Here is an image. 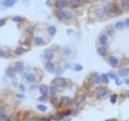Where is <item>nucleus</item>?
Segmentation results:
<instances>
[{
  "instance_id": "72a5a7b5",
  "label": "nucleus",
  "mask_w": 129,
  "mask_h": 121,
  "mask_svg": "<svg viewBox=\"0 0 129 121\" xmlns=\"http://www.w3.org/2000/svg\"><path fill=\"white\" fill-rule=\"evenodd\" d=\"M12 20L15 22H20V21H22V18L20 17V16H15V17L12 18Z\"/></svg>"
},
{
  "instance_id": "9b49d317",
  "label": "nucleus",
  "mask_w": 129,
  "mask_h": 121,
  "mask_svg": "<svg viewBox=\"0 0 129 121\" xmlns=\"http://www.w3.org/2000/svg\"><path fill=\"white\" fill-rule=\"evenodd\" d=\"M128 74H129V70L125 68H122L118 71V74L120 77H127L128 75Z\"/></svg>"
},
{
  "instance_id": "6e6552de",
  "label": "nucleus",
  "mask_w": 129,
  "mask_h": 121,
  "mask_svg": "<svg viewBox=\"0 0 129 121\" xmlns=\"http://www.w3.org/2000/svg\"><path fill=\"white\" fill-rule=\"evenodd\" d=\"M15 69L18 72H23L24 70V65L22 61H16L15 62Z\"/></svg>"
},
{
  "instance_id": "5701e85b",
  "label": "nucleus",
  "mask_w": 129,
  "mask_h": 121,
  "mask_svg": "<svg viewBox=\"0 0 129 121\" xmlns=\"http://www.w3.org/2000/svg\"><path fill=\"white\" fill-rule=\"evenodd\" d=\"M43 39L41 37H36L35 38V43L37 45H40L43 44Z\"/></svg>"
},
{
  "instance_id": "6ab92c4d",
  "label": "nucleus",
  "mask_w": 129,
  "mask_h": 121,
  "mask_svg": "<svg viewBox=\"0 0 129 121\" xmlns=\"http://www.w3.org/2000/svg\"><path fill=\"white\" fill-rule=\"evenodd\" d=\"M80 6V2L79 0H72L71 1V7L73 8L78 7Z\"/></svg>"
},
{
  "instance_id": "3c124183",
  "label": "nucleus",
  "mask_w": 129,
  "mask_h": 121,
  "mask_svg": "<svg viewBox=\"0 0 129 121\" xmlns=\"http://www.w3.org/2000/svg\"><path fill=\"white\" fill-rule=\"evenodd\" d=\"M106 121H114V120H106Z\"/></svg>"
},
{
  "instance_id": "f03ea898",
  "label": "nucleus",
  "mask_w": 129,
  "mask_h": 121,
  "mask_svg": "<svg viewBox=\"0 0 129 121\" xmlns=\"http://www.w3.org/2000/svg\"><path fill=\"white\" fill-rule=\"evenodd\" d=\"M104 11L107 13H114L117 11V7L113 3H108L104 7Z\"/></svg>"
},
{
  "instance_id": "7ed1b4c3",
  "label": "nucleus",
  "mask_w": 129,
  "mask_h": 121,
  "mask_svg": "<svg viewBox=\"0 0 129 121\" xmlns=\"http://www.w3.org/2000/svg\"><path fill=\"white\" fill-rule=\"evenodd\" d=\"M68 2L66 0H57L55 3V6L58 9H63L65 8L68 6Z\"/></svg>"
},
{
  "instance_id": "0eeeda50",
  "label": "nucleus",
  "mask_w": 129,
  "mask_h": 121,
  "mask_svg": "<svg viewBox=\"0 0 129 121\" xmlns=\"http://www.w3.org/2000/svg\"><path fill=\"white\" fill-rule=\"evenodd\" d=\"M54 68H55L54 64L52 63V62H50V61H48L47 63L45 65V69L48 72H49V73H52V72H53Z\"/></svg>"
},
{
  "instance_id": "1a4fd4ad",
  "label": "nucleus",
  "mask_w": 129,
  "mask_h": 121,
  "mask_svg": "<svg viewBox=\"0 0 129 121\" xmlns=\"http://www.w3.org/2000/svg\"><path fill=\"white\" fill-rule=\"evenodd\" d=\"M48 91V86L47 85L42 84V85L40 86V94H42V95H44V96L47 95Z\"/></svg>"
},
{
  "instance_id": "2f4dec72",
  "label": "nucleus",
  "mask_w": 129,
  "mask_h": 121,
  "mask_svg": "<svg viewBox=\"0 0 129 121\" xmlns=\"http://www.w3.org/2000/svg\"><path fill=\"white\" fill-rule=\"evenodd\" d=\"M108 76H109V78H111V79H116V74H115V73H113V72H109L108 73Z\"/></svg>"
},
{
  "instance_id": "aec40b11",
  "label": "nucleus",
  "mask_w": 129,
  "mask_h": 121,
  "mask_svg": "<svg viewBox=\"0 0 129 121\" xmlns=\"http://www.w3.org/2000/svg\"><path fill=\"white\" fill-rule=\"evenodd\" d=\"M57 17L58 18L59 20H63V19H64V11H58L57 12Z\"/></svg>"
},
{
  "instance_id": "ddd939ff",
  "label": "nucleus",
  "mask_w": 129,
  "mask_h": 121,
  "mask_svg": "<svg viewBox=\"0 0 129 121\" xmlns=\"http://www.w3.org/2000/svg\"><path fill=\"white\" fill-rule=\"evenodd\" d=\"M64 117V114L57 113V114H56V115H52V119L53 120H55V121H60V120H63Z\"/></svg>"
},
{
  "instance_id": "bb28decb",
  "label": "nucleus",
  "mask_w": 129,
  "mask_h": 121,
  "mask_svg": "<svg viewBox=\"0 0 129 121\" xmlns=\"http://www.w3.org/2000/svg\"><path fill=\"white\" fill-rule=\"evenodd\" d=\"M116 99H117V95L116 94H112L110 98V101L112 104H115L116 103Z\"/></svg>"
},
{
  "instance_id": "c9c22d12",
  "label": "nucleus",
  "mask_w": 129,
  "mask_h": 121,
  "mask_svg": "<svg viewBox=\"0 0 129 121\" xmlns=\"http://www.w3.org/2000/svg\"><path fill=\"white\" fill-rule=\"evenodd\" d=\"M56 73H57V74H63V73H64L63 69H62V68H60V67H59V68L57 69V72H56Z\"/></svg>"
},
{
  "instance_id": "4468645a",
  "label": "nucleus",
  "mask_w": 129,
  "mask_h": 121,
  "mask_svg": "<svg viewBox=\"0 0 129 121\" xmlns=\"http://www.w3.org/2000/svg\"><path fill=\"white\" fill-rule=\"evenodd\" d=\"M48 32L50 36H54L57 33V29L55 27H49L48 28Z\"/></svg>"
},
{
  "instance_id": "423d86ee",
  "label": "nucleus",
  "mask_w": 129,
  "mask_h": 121,
  "mask_svg": "<svg viewBox=\"0 0 129 121\" xmlns=\"http://www.w3.org/2000/svg\"><path fill=\"white\" fill-rule=\"evenodd\" d=\"M15 73H16V69L15 68H13V67H9L6 70V74L11 78H12L15 76Z\"/></svg>"
},
{
  "instance_id": "c03bdc74",
  "label": "nucleus",
  "mask_w": 129,
  "mask_h": 121,
  "mask_svg": "<svg viewBox=\"0 0 129 121\" xmlns=\"http://www.w3.org/2000/svg\"><path fill=\"white\" fill-rule=\"evenodd\" d=\"M5 57V53L3 50H0V57Z\"/></svg>"
},
{
  "instance_id": "39448f33",
  "label": "nucleus",
  "mask_w": 129,
  "mask_h": 121,
  "mask_svg": "<svg viewBox=\"0 0 129 121\" xmlns=\"http://www.w3.org/2000/svg\"><path fill=\"white\" fill-rule=\"evenodd\" d=\"M97 94L98 97H104L105 95L107 94V89L103 87H98L97 89Z\"/></svg>"
},
{
  "instance_id": "c756f323",
  "label": "nucleus",
  "mask_w": 129,
  "mask_h": 121,
  "mask_svg": "<svg viewBox=\"0 0 129 121\" xmlns=\"http://www.w3.org/2000/svg\"><path fill=\"white\" fill-rule=\"evenodd\" d=\"M74 69H75V70H76V71H82V69H83V67H82V65L77 64V65H75Z\"/></svg>"
},
{
  "instance_id": "09e8293b",
  "label": "nucleus",
  "mask_w": 129,
  "mask_h": 121,
  "mask_svg": "<svg viewBox=\"0 0 129 121\" xmlns=\"http://www.w3.org/2000/svg\"><path fill=\"white\" fill-rule=\"evenodd\" d=\"M46 4H48V6H50V5H51V3H50V2H47V3H46Z\"/></svg>"
},
{
  "instance_id": "20e7f679",
  "label": "nucleus",
  "mask_w": 129,
  "mask_h": 121,
  "mask_svg": "<svg viewBox=\"0 0 129 121\" xmlns=\"http://www.w3.org/2000/svg\"><path fill=\"white\" fill-rule=\"evenodd\" d=\"M45 57L46 60H48V61H50L51 60L53 59L54 53L51 48H47V49L45 51Z\"/></svg>"
},
{
  "instance_id": "8fccbe9b",
  "label": "nucleus",
  "mask_w": 129,
  "mask_h": 121,
  "mask_svg": "<svg viewBox=\"0 0 129 121\" xmlns=\"http://www.w3.org/2000/svg\"><path fill=\"white\" fill-rule=\"evenodd\" d=\"M11 1H13V0H6V2H11Z\"/></svg>"
},
{
  "instance_id": "ea45409f",
  "label": "nucleus",
  "mask_w": 129,
  "mask_h": 121,
  "mask_svg": "<svg viewBox=\"0 0 129 121\" xmlns=\"http://www.w3.org/2000/svg\"><path fill=\"white\" fill-rule=\"evenodd\" d=\"M84 100V98H83V96H78V98H77V103L78 104L79 103H81L82 101H83Z\"/></svg>"
},
{
  "instance_id": "e433bc0d",
  "label": "nucleus",
  "mask_w": 129,
  "mask_h": 121,
  "mask_svg": "<svg viewBox=\"0 0 129 121\" xmlns=\"http://www.w3.org/2000/svg\"><path fill=\"white\" fill-rule=\"evenodd\" d=\"M4 113H5V108H4L3 107L0 106V115H4Z\"/></svg>"
},
{
  "instance_id": "4be33fe9",
  "label": "nucleus",
  "mask_w": 129,
  "mask_h": 121,
  "mask_svg": "<svg viewBox=\"0 0 129 121\" xmlns=\"http://www.w3.org/2000/svg\"><path fill=\"white\" fill-rule=\"evenodd\" d=\"M73 18V14L70 11H64V19L66 20H71Z\"/></svg>"
},
{
  "instance_id": "a211bd4d",
  "label": "nucleus",
  "mask_w": 129,
  "mask_h": 121,
  "mask_svg": "<svg viewBox=\"0 0 129 121\" xmlns=\"http://www.w3.org/2000/svg\"><path fill=\"white\" fill-rule=\"evenodd\" d=\"M57 92V87L56 85L52 84L50 87V93H51V94H56Z\"/></svg>"
},
{
  "instance_id": "412c9836",
  "label": "nucleus",
  "mask_w": 129,
  "mask_h": 121,
  "mask_svg": "<svg viewBox=\"0 0 129 121\" xmlns=\"http://www.w3.org/2000/svg\"><path fill=\"white\" fill-rule=\"evenodd\" d=\"M116 27L117 29H119V30L123 29V27H124V23L123 22H121V21L117 22L116 24Z\"/></svg>"
},
{
  "instance_id": "a878e982",
  "label": "nucleus",
  "mask_w": 129,
  "mask_h": 121,
  "mask_svg": "<svg viewBox=\"0 0 129 121\" xmlns=\"http://www.w3.org/2000/svg\"><path fill=\"white\" fill-rule=\"evenodd\" d=\"M102 79L103 80V82L105 83H108L109 82V76H108V74H103L102 75Z\"/></svg>"
},
{
  "instance_id": "79ce46f5",
  "label": "nucleus",
  "mask_w": 129,
  "mask_h": 121,
  "mask_svg": "<svg viewBox=\"0 0 129 121\" xmlns=\"http://www.w3.org/2000/svg\"><path fill=\"white\" fill-rule=\"evenodd\" d=\"M5 24V20L4 19H0V27H3Z\"/></svg>"
},
{
  "instance_id": "9d476101",
  "label": "nucleus",
  "mask_w": 129,
  "mask_h": 121,
  "mask_svg": "<svg viewBox=\"0 0 129 121\" xmlns=\"http://www.w3.org/2000/svg\"><path fill=\"white\" fill-rule=\"evenodd\" d=\"M26 78H27V80L28 81V82H36V75L34 74H32V73L27 74L26 75Z\"/></svg>"
},
{
  "instance_id": "c85d7f7f",
  "label": "nucleus",
  "mask_w": 129,
  "mask_h": 121,
  "mask_svg": "<svg viewBox=\"0 0 129 121\" xmlns=\"http://www.w3.org/2000/svg\"><path fill=\"white\" fill-rule=\"evenodd\" d=\"M101 79H102V78H100L98 75H97L94 78V82L95 83V84H98V83L101 82Z\"/></svg>"
},
{
  "instance_id": "b1692460",
  "label": "nucleus",
  "mask_w": 129,
  "mask_h": 121,
  "mask_svg": "<svg viewBox=\"0 0 129 121\" xmlns=\"http://www.w3.org/2000/svg\"><path fill=\"white\" fill-rule=\"evenodd\" d=\"M37 109L39 111H42V112H45L47 110V107L45 106V105H42V104H40V105L37 106Z\"/></svg>"
},
{
  "instance_id": "37998d69",
  "label": "nucleus",
  "mask_w": 129,
  "mask_h": 121,
  "mask_svg": "<svg viewBox=\"0 0 129 121\" xmlns=\"http://www.w3.org/2000/svg\"><path fill=\"white\" fill-rule=\"evenodd\" d=\"M19 88H20V90H21L22 92H24V91H25V87H24V85L20 84V85H19Z\"/></svg>"
},
{
  "instance_id": "a18cd8bd",
  "label": "nucleus",
  "mask_w": 129,
  "mask_h": 121,
  "mask_svg": "<svg viewBox=\"0 0 129 121\" xmlns=\"http://www.w3.org/2000/svg\"><path fill=\"white\" fill-rule=\"evenodd\" d=\"M70 113H71V112H70V111L69 110V111H67V112H65V113L64 114V116H68Z\"/></svg>"
},
{
  "instance_id": "a19ab883",
  "label": "nucleus",
  "mask_w": 129,
  "mask_h": 121,
  "mask_svg": "<svg viewBox=\"0 0 129 121\" xmlns=\"http://www.w3.org/2000/svg\"><path fill=\"white\" fill-rule=\"evenodd\" d=\"M30 121H48L46 119H33V120H31Z\"/></svg>"
},
{
  "instance_id": "7c9ffc66",
  "label": "nucleus",
  "mask_w": 129,
  "mask_h": 121,
  "mask_svg": "<svg viewBox=\"0 0 129 121\" xmlns=\"http://www.w3.org/2000/svg\"><path fill=\"white\" fill-rule=\"evenodd\" d=\"M71 49L69 47H65L64 48V54H65V55H70L71 54Z\"/></svg>"
},
{
  "instance_id": "dca6fc26",
  "label": "nucleus",
  "mask_w": 129,
  "mask_h": 121,
  "mask_svg": "<svg viewBox=\"0 0 129 121\" xmlns=\"http://www.w3.org/2000/svg\"><path fill=\"white\" fill-rule=\"evenodd\" d=\"M98 53L100 56H105L107 54V50L104 47H99L98 48Z\"/></svg>"
},
{
  "instance_id": "de8ad7c7",
  "label": "nucleus",
  "mask_w": 129,
  "mask_h": 121,
  "mask_svg": "<svg viewBox=\"0 0 129 121\" xmlns=\"http://www.w3.org/2000/svg\"><path fill=\"white\" fill-rule=\"evenodd\" d=\"M124 82H125L126 84L129 85V79H125V81H124Z\"/></svg>"
},
{
  "instance_id": "f257e3e1",
  "label": "nucleus",
  "mask_w": 129,
  "mask_h": 121,
  "mask_svg": "<svg viewBox=\"0 0 129 121\" xmlns=\"http://www.w3.org/2000/svg\"><path fill=\"white\" fill-rule=\"evenodd\" d=\"M52 84L56 85L57 87H63L66 84V81L64 78L59 77V78H56L55 79H53V81H52Z\"/></svg>"
},
{
  "instance_id": "f8f14e48",
  "label": "nucleus",
  "mask_w": 129,
  "mask_h": 121,
  "mask_svg": "<svg viewBox=\"0 0 129 121\" xmlns=\"http://www.w3.org/2000/svg\"><path fill=\"white\" fill-rule=\"evenodd\" d=\"M70 102V98L68 96H63L61 99V106H65Z\"/></svg>"
},
{
  "instance_id": "58836bf2",
  "label": "nucleus",
  "mask_w": 129,
  "mask_h": 121,
  "mask_svg": "<svg viewBox=\"0 0 129 121\" xmlns=\"http://www.w3.org/2000/svg\"><path fill=\"white\" fill-rule=\"evenodd\" d=\"M123 5L124 7H129V0H123Z\"/></svg>"
},
{
  "instance_id": "f3484780",
  "label": "nucleus",
  "mask_w": 129,
  "mask_h": 121,
  "mask_svg": "<svg viewBox=\"0 0 129 121\" xmlns=\"http://www.w3.org/2000/svg\"><path fill=\"white\" fill-rule=\"evenodd\" d=\"M99 41H100L101 44H103V45H106V44H107V36H106L105 34L102 35V36H100V38H99Z\"/></svg>"
},
{
  "instance_id": "4c0bfd02",
  "label": "nucleus",
  "mask_w": 129,
  "mask_h": 121,
  "mask_svg": "<svg viewBox=\"0 0 129 121\" xmlns=\"http://www.w3.org/2000/svg\"><path fill=\"white\" fill-rule=\"evenodd\" d=\"M116 84L118 86H121L122 84H123V81H121L119 78H116Z\"/></svg>"
},
{
  "instance_id": "393cba45",
  "label": "nucleus",
  "mask_w": 129,
  "mask_h": 121,
  "mask_svg": "<svg viewBox=\"0 0 129 121\" xmlns=\"http://www.w3.org/2000/svg\"><path fill=\"white\" fill-rule=\"evenodd\" d=\"M24 49H23L22 48H19V47L17 48L15 50V53L16 55H22L23 53H24Z\"/></svg>"
},
{
  "instance_id": "473e14b6",
  "label": "nucleus",
  "mask_w": 129,
  "mask_h": 121,
  "mask_svg": "<svg viewBox=\"0 0 129 121\" xmlns=\"http://www.w3.org/2000/svg\"><path fill=\"white\" fill-rule=\"evenodd\" d=\"M0 121H9V119L6 115H0Z\"/></svg>"
},
{
  "instance_id": "49530a36",
  "label": "nucleus",
  "mask_w": 129,
  "mask_h": 121,
  "mask_svg": "<svg viewBox=\"0 0 129 121\" xmlns=\"http://www.w3.org/2000/svg\"><path fill=\"white\" fill-rule=\"evenodd\" d=\"M125 24H126L128 27H129V19H128V20H126V21H125Z\"/></svg>"
},
{
  "instance_id": "cd10ccee",
  "label": "nucleus",
  "mask_w": 129,
  "mask_h": 121,
  "mask_svg": "<svg viewBox=\"0 0 129 121\" xmlns=\"http://www.w3.org/2000/svg\"><path fill=\"white\" fill-rule=\"evenodd\" d=\"M15 1H11V2H5L4 3V6L5 7H12L14 4H15Z\"/></svg>"
},
{
  "instance_id": "2eb2a0df",
  "label": "nucleus",
  "mask_w": 129,
  "mask_h": 121,
  "mask_svg": "<svg viewBox=\"0 0 129 121\" xmlns=\"http://www.w3.org/2000/svg\"><path fill=\"white\" fill-rule=\"evenodd\" d=\"M109 61H110V64L112 66H116L117 63H118V60H117V58L115 57H110L109 59Z\"/></svg>"
},
{
  "instance_id": "f704fd0d",
  "label": "nucleus",
  "mask_w": 129,
  "mask_h": 121,
  "mask_svg": "<svg viewBox=\"0 0 129 121\" xmlns=\"http://www.w3.org/2000/svg\"><path fill=\"white\" fill-rule=\"evenodd\" d=\"M96 13H97V15H98V17H102V16L103 15V10H101V9L97 10Z\"/></svg>"
}]
</instances>
